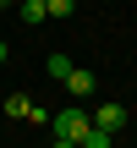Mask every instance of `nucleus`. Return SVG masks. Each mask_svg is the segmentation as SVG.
Masks as SVG:
<instances>
[{
  "mask_svg": "<svg viewBox=\"0 0 137 148\" xmlns=\"http://www.w3.org/2000/svg\"><path fill=\"white\" fill-rule=\"evenodd\" d=\"M49 126H55V137L77 143V137L88 132V110H82V104H66V110H55V115H49Z\"/></svg>",
  "mask_w": 137,
  "mask_h": 148,
  "instance_id": "f257e3e1",
  "label": "nucleus"
},
{
  "mask_svg": "<svg viewBox=\"0 0 137 148\" xmlns=\"http://www.w3.org/2000/svg\"><path fill=\"white\" fill-rule=\"evenodd\" d=\"M88 121H93V126H99V132H110V137H115V132H121V126H126V104H99V110H93V115H88Z\"/></svg>",
  "mask_w": 137,
  "mask_h": 148,
  "instance_id": "f03ea898",
  "label": "nucleus"
},
{
  "mask_svg": "<svg viewBox=\"0 0 137 148\" xmlns=\"http://www.w3.org/2000/svg\"><path fill=\"white\" fill-rule=\"evenodd\" d=\"M66 93H71V99H93V71L71 66V71H66Z\"/></svg>",
  "mask_w": 137,
  "mask_h": 148,
  "instance_id": "7ed1b4c3",
  "label": "nucleus"
},
{
  "mask_svg": "<svg viewBox=\"0 0 137 148\" xmlns=\"http://www.w3.org/2000/svg\"><path fill=\"white\" fill-rule=\"evenodd\" d=\"M77 148H115V137H110V132H99V126L88 121V132L77 137Z\"/></svg>",
  "mask_w": 137,
  "mask_h": 148,
  "instance_id": "20e7f679",
  "label": "nucleus"
},
{
  "mask_svg": "<svg viewBox=\"0 0 137 148\" xmlns=\"http://www.w3.org/2000/svg\"><path fill=\"white\" fill-rule=\"evenodd\" d=\"M16 16H22L27 27H38V22L49 16V11H44V0H22V5H16Z\"/></svg>",
  "mask_w": 137,
  "mask_h": 148,
  "instance_id": "39448f33",
  "label": "nucleus"
},
{
  "mask_svg": "<svg viewBox=\"0 0 137 148\" xmlns=\"http://www.w3.org/2000/svg\"><path fill=\"white\" fill-rule=\"evenodd\" d=\"M27 110H33L27 93H11V99H5V115H27Z\"/></svg>",
  "mask_w": 137,
  "mask_h": 148,
  "instance_id": "423d86ee",
  "label": "nucleus"
},
{
  "mask_svg": "<svg viewBox=\"0 0 137 148\" xmlns=\"http://www.w3.org/2000/svg\"><path fill=\"white\" fill-rule=\"evenodd\" d=\"M66 71H71V60H66V55H49V77H55V82H66Z\"/></svg>",
  "mask_w": 137,
  "mask_h": 148,
  "instance_id": "0eeeda50",
  "label": "nucleus"
},
{
  "mask_svg": "<svg viewBox=\"0 0 137 148\" xmlns=\"http://www.w3.org/2000/svg\"><path fill=\"white\" fill-rule=\"evenodd\" d=\"M44 11H49V16H71V11H77V0H44Z\"/></svg>",
  "mask_w": 137,
  "mask_h": 148,
  "instance_id": "6e6552de",
  "label": "nucleus"
},
{
  "mask_svg": "<svg viewBox=\"0 0 137 148\" xmlns=\"http://www.w3.org/2000/svg\"><path fill=\"white\" fill-rule=\"evenodd\" d=\"M55 148H77V143H66V137H55Z\"/></svg>",
  "mask_w": 137,
  "mask_h": 148,
  "instance_id": "1a4fd4ad",
  "label": "nucleus"
},
{
  "mask_svg": "<svg viewBox=\"0 0 137 148\" xmlns=\"http://www.w3.org/2000/svg\"><path fill=\"white\" fill-rule=\"evenodd\" d=\"M0 66H5V38H0Z\"/></svg>",
  "mask_w": 137,
  "mask_h": 148,
  "instance_id": "9d476101",
  "label": "nucleus"
},
{
  "mask_svg": "<svg viewBox=\"0 0 137 148\" xmlns=\"http://www.w3.org/2000/svg\"><path fill=\"white\" fill-rule=\"evenodd\" d=\"M5 5H11V0H0V11H5Z\"/></svg>",
  "mask_w": 137,
  "mask_h": 148,
  "instance_id": "9b49d317",
  "label": "nucleus"
}]
</instances>
